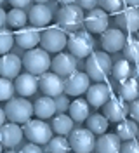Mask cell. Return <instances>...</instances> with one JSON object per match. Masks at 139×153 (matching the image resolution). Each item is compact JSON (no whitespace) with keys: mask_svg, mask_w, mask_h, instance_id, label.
I'll use <instances>...</instances> for the list:
<instances>
[{"mask_svg":"<svg viewBox=\"0 0 139 153\" xmlns=\"http://www.w3.org/2000/svg\"><path fill=\"white\" fill-rule=\"evenodd\" d=\"M122 141L115 132H104L99 136V139L96 141V148L97 153H120Z\"/></svg>","mask_w":139,"mask_h":153,"instance_id":"21","label":"cell"},{"mask_svg":"<svg viewBox=\"0 0 139 153\" xmlns=\"http://www.w3.org/2000/svg\"><path fill=\"white\" fill-rule=\"evenodd\" d=\"M28 19H30V23L35 28H44V26H47L52 21V10L49 7H45L44 4H37V5H33L30 9Z\"/></svg>","mask_w":139,"mask_h":153,"instance_id":"20","label":"cell"},{"mask_svg":"<svg viewBox=\"0 0 139 153\" xmlns=\"http://www.w3.org/2000/svg\"><path fill=\"white\" fill-rule=\"evenodd\" d=\"M83 25L89 33H103L104 30H108L110 25V16L101 9H91L89 14L83 18Z\"/></svg>","mask_w":139,"mask_h":153,"instance_id":"12","label":"cell"},{"mask_svg":"<svg viewBox=\"0 0 139 153\" xmlns=\"http://www.w3.org/2000/svg\"><path fill=\"white\" fill-rule=\"evenodd\" d=\"M66 49H70V54L75 57H87L94 52V38L87 30L73 31L66 38Z\"/></svg>","mask_w":139,"mask_h":153,"instance_id":"4","label":"cell"},{"mask_svg":"<svg viewBox=\"0 0 139 153\" xmlns=\"http://www.w3.org/2000/svg\"><path fill=\"white\" fill-rule=\"evenodd\" d=\"M54 103H56V110H59L61 113H65L66 110H68V105H70V101H68V97L66 96H57L54 97Z\"/></svg>","mask_w":139,"mask_h":153,"instance_id":"37","label":"cell"},{"mask_svg":"<svg viewBox=\"0 0 139 153\" xmlns=\"http://www.w3.org/2000/svg\"><path fill=\"white\" fill-rule=\"evenodd\" d=\"M127 101H123L122 97H115L111 94L110 99L101 106L103 108V115L106 117L108 122H113V124H118L122 120L127 118L129 115V105H125Z\"/></svg>","mask_w":139,"mask_h":153,"instance_id":"10","label":"cell"},{"mask_svg":"<svg viewBox=\"0 0 139 153\" xmlns=\"http://www.w3.org/2000/svg\"><path fill=\"white\" fill-rule=\"evenodd\" d=\"M38 87L42 89L44 96H49L54 99V97L63 94V78L52 71H45L38 78Z\"/></svg>","mask_w":139,"mask_h":153,"instance_id":"11","label":"cell"},{"mask_svg":"<svg viewBox=\"0 0 139 153\" xmlns=\"http://www.w3.org/2000/svg\"><path fill=\"white\" fill-rule=\"evenodd\" d=\"M57 23L66 31H75L83 25V10L75 4L63 5L57 12Z\"/></svg>","mask_w":139,"mask_h":153,"instance_id":"6","label":"cell"},{"mask_svg":"<svg viewBox=\"0 0 139 153\" xmlns=\"http://www.w3.org/2000/svg\"><path fill=\"white\" fill-rule=\"evenodd\" d=\"M122 4H125V5H129V7H136L139 4V0H122Z\"/></svg>","mask_w":139,"mask_h":153,"instance_id":"43","label":"cell"},{"mask_svg":"<svg viewBox=\"0 0 139 153\" xmlns=\"http://www.w3.org/2000/svg\"><path fill=\"white\" fill-rule=\"evenodd\" d=\"M120 153H139V143L136 139L123 141V144L120 146Z\"/></svg>","mask_w":139,"mask_h":153,"instance_id":"36","label":"cell"},{"mask_svg":"<svg viewBox=\"0 0 139 153\" xmlns=\"http://www.w3.org/2000/svg\"><path fill=\"white\" fill-rule=\"evenodd\" d=\"M14 91L21 97H30L38 91V78L31 73H23L18 75L14 80Z\"/></svg>","mask_w":139,"mask_h":153,"instance_id":"17","label":"cell"},{"mask_svg":"<svg viewBox=\"0 0 139 153\" xmlns=\"http://www.w3.org/2000/svg\"><path fill=\"white\" fill-rule=\"evenodd\" d=\"M77 57L71 56L70 52H57L54 59H51V70L59 76H68L77 70Z\"/></svg>","mask_w":139,"mask_h":153,"instance_id":"13","label":"cell"},{"mask_svg":"<svg viewBox=\"0 0 139 153\" xmlns=\"http://www.w3.org/2000/svg\"><path fill=\"white\" fill-rule=\"evenodd\" d=\"M91 85V78L87 73L75 70L63 80V92L66 96H73V97H80V96L89 89Z\"/></svg>","mask_w":139,"mask_h":153,"instance_id":"9","label":"cell"},{"mask_svg":"<svg viewBox=\"0 0 139 153\" xmlns=\"http://www.w3.org/2000/svg\"><path fill=\"white\" fill-rule=\"evenodd\" d=\"M4 113L5 118L12 124H25L33 115V103H30L26 97H10Z\"/></svg>","mask_w":139,"mask_h":153,"instance_id":"3","label":"cell"},{"mask_svg":"<svg viewBox=\"0 0 139 153\" xmlns=\"http://www.w3.org/2000/svg\"><path fill=\"white\" fill-rule=\"evenodd\" d=\"M118 23L125 28V31H129V33H136L138 28H139L138 7H127L125 10H122L120 18H118Z\"/></svg>","mask_w":139,"mask_h":153,"instance_id":"22","label":"cell"},{"mask_svg":"<svg viewBox=\"0 0 139 153\" xmlns=\"http://www.w3.org/2000/svg\"><path fill=\"white\" fill-rule=\"evenodd\" d=\"M117 136H118V139L120 141H130V139H136V136H138V125L134 120H122L118 122L117 125Z\"/></svg>","mask_w":139,"mask_h":153,"instance_id":"28","label":"cell"},{"mask_svg":"<svg viewBox=\"0 0 139 153\" xmlns=\"http://www.w3.org/2000/svg\"><path fill=\"white\" fill-rule=\"evenodd\" d=\"M33 113L37 115L38 118H51L56 113V103L52 97L44 96V97H38L37 101L33 103Z\"/></svg>","mask_w":139,"mask_h":153,"instance_id":"23","label":"cell"},{"mask_svg":"<svg viewBox=\"0 0 139 153\" xmlns=\"http://www.w3.org/2000/svg\"><path fill=\"white\" fill-rule=\"evenodd\" d=\"M138 94H139V85L134 76H129V78L120 82V97L123 101H134V99H138Z\"/></svg>","mask_w":139,"mask_h":153,"instance_id":"27","label":"cell"},{"mask_svg":"<svg viewBox=\"0 0 139 153\" xmlns=\"http://www.w3.org/2000/svg\"><path fill=\"white\" fill-rule=\"evenodd\" d=\"M85 122H87V129L92 134H97V136H101V134L106 132V131H108V125H110V122L106 120V117L103 113L89 115V117L85 118Z\"/></svg>","mask_w":139,"mask_h":153,"instance_id":"26","label":"cell"},{"mask_svg":"<svg viewBox=\"0 0 139 153\" xmlns=\"http://www.w3.org/2000/svg\"><path fill=\"white\" fill-rule=\"evenodd\" d=\"M14 40L23 49H35L40 44V31L35 26H23L14 33Z\"/></svg>","mask_w":139,"mask_h":153,"instance_id":"16","label":"cell"},{"mask_svg":"<svg viewBox=\"0 0 139 153\" xmlns=\"http://www.w3.org/2000/svg\"><path fill=\"white\" fill-rule=\"evenodd\" d=\"M70 150L73 153H92L96 148V134L89 129H75L70 132Z\"/></svg>","mask_w":139,"mask_h":153,"instance_id":"8","label":"cell"},{"mask_svg":"<svg viewBox=\"0 0 139 153\" xmlns=\"http://www.w3.org/2000/svg\"><path fill=\"white\" fill-rule=\"evenodd\" d=\"M2 2H4V0H0V4H2Z\"/></svg>","mask_w":139,"mask_h":153,"instance_id":"49","label":"cell"},{"mask_svg":"<svg viewBox=\"0 0 139 153\" xmlns=\"http://www.w3.org/2000/svg\"><path fill=\"white\" fill-rule=\"evenodd\" d=\"M99 9L104 10L106 14H117L122 10V0H97Z\"/></svg>","mask_w":139,"mask_h":153,"instance_id":"35","label":"cell"},{"mask_svg":"<svg viewBox=\"0 0 139 153\" xmlns=\"http://www.w3.org/2000/svg\"><path fill=\"white\" fill-rule=\"evenodd\" d=\"M19 153H42V150H40V146L35 143H28L26 146H23V150Z\"/></svg>","mask_w":139,"mask_h":153,"instance_id":"40","label":"cell"},{"mask_svg":"<svg viewBox=\"0 0 139 153\" xmlns=\"http://www.w3.org/2000/svg\"><path fill=\"white\" fill-rule=\"evenodd\" d=\"M21 57L16 56V54H4V56H0V76H5V78H9L12 80L14 76L19 75V71H21Z\"/></svg>","mask_w":139,"mask_h":153,"instance_id":"19","label":"cell"},{"mask_svg":"<svg viewBox=\"0 0 139 153\" xmlns=\"http://www.w3.org/2000/svg\"><path fill=\"white\" fill-rule=\"evenodd\" d=\"M21 139H23V131H21L19 124L9 122L0 127V144L4 148H12V146L19 144Z\"/></svg>","mask_w":139,"mask_h":153,"instance_id":"18","label":"cell"},{"mask_svg":"<svg viewBox=\"0 0 139 153\" xmlns=\"http://www.w3.org/2000/svg\"><path fill=\"white\" fill-rule=\"evenodd\" d=\"M66 38H68V35L65 33V30L51 26L44 33H40V44L45 52L57 54V52H63V49H66Z\"/></svg>","mask_w":139,"mask_h":153,"instance_id":"7","label":"cell"},{"mask_svg":"<svg viewBox=\"0 0 139 153\" xmlns=\"http://www.w3.org/2000/svg\"><path fill=\"white\" fill-rule=\"evenodd\" d=\"M47 150H49V153H68L70 143L65 136H56L47 141Z\"/></svg>","mask_w":139,"mask_h":153,"instance_id":"31","label":"cell"},{"mask_svg":"<svg viewBox=\"0 0 139 153\" xmlns=\"http://www.w3.org/2000/svg\"><path fill=\"white\" fill-rule=\"evenodd\" d=\"M37 4H45V2H49V0H35Z\"/></svg>","mask_w":139,"mask_h":153,"instance_id":"46","label":"cell"},{"mask_svg":"<svg viewBox=\"0 0 139 153\" xmlns=\"http://www.w3.org/2000/svg\"><path fill=\"white\" fill-rule=\"evenodd\" d=\"M21 65L25 66L26 73L42 75V73L51 70V56L44 49H28L26 54L21 59Z\"/></svg>","mask_w":139,"mask_h":153,"instance_id":"2","label":"cell"},{"mask_svg":"<svg viewBox=\"0 0 139 153\" xmlns=\"http://www.w3.org/2000/svg\"><path fill=\"white\" fill-rule=\"evenodd\" d=\"M9 4L16 9H21V7H28L31 4V0H9Z\"/></svg>","mask_w":139,"mask_h":153,"instance_id":"41","label":"cell"},{"mask_svg":"<svg viewBox=\"0 0 139 153\" xmlns=\"http://www.w3.org/2000/svg\"><path fill=\"white\" fill-rule=\"evenodd\" d=\"M51 129L54 131L57 136H66L73 131V120L70 118V115L66 113H59L52 118V124H51Z\"/></svg>","mask_w":139,"mask_h":153,"instance_id":"25","label":"cell"},{"mask_svg":"<svg viewBox=\"0 0 139 153\" xmlns=\"http://www.w3.org/2000/svg\"><path fill=\"white\" fill-rule=\"evenodd\" d=\"M87 94V103L89 106H94V108H101L111 96V87L104 82H96L94 85H89V89L85 91Z\"/></svg>","mask_w":139,"mask_h":153,"instance_id":"14","label":"cell"},{"mask_svg":"<svg viewBox=\"0 0 139 153\" xmlns=\"http://www.w3.org/2000/svg\"><path fill=\"white\" fill-rule=\"evenodd\" d=\"M123 52H125V59L129 63H138V59H139V40L138 38L136 37L125 38Z\"/></svg>","mask_w":139,"mask_h":153,"instance_id":"30","label":"cell"},{"mask_svg":"<svg viewBox=\"0 0 139 153\" xmlns=\"http://www.w3.org/2000/svg\"><path fill=\"white\" fill-rule=\"evenodd\" d=\"M125 44V35L118 28H108L103 31L101 37V45L106 52H118L123 49Z\"/></svg>","mask_w":139,"mask_h":153,"instance_id":"15","label":"cell"},{"mask_svg":"<svg viewBox=\"0 0 139 153\" xmlns=\"http://www.w3.org/2000/svg\"><path fill=\"white\" fill-rule=\"evenodd\" d=\"M14 94V84L12 80L0 76V101H9Z\"/></svg>","mask_w":139,"mask_h":153,"instance_id":"34","label":"cell"},{"mask_svg":"<svg viewBox=\"0 0 139 153\" xmlns=\"http://www.w3.org/2000/svg\"><path fill=\"white\" fill-rule=\"evenodd\" d=\"M4 153V152H2ZM5 153H18V152H12V150H9V152H5Z\"/></svg>","mask_w":139,"mask_h":153,"instance_id":"47","label":"cell"},{"mask_svg":"<svg viewBox=\"0 0 139 153\" xmlns=\"http://www.w3.org/2000/svg\"><path fill=\"white\" fill-rule=\"evenodd\" d=\"M57 2H59L61 5H70V4H73L75 0H57Z\"/></svg>","mask_w":139,"mask_h":153,"instance_id":"45","label":"cell"},{"mask_svg":"<svg viewBox=\"0 0 139 153\" xmlns=\"http://www.w3.org/2000/svg\"><path fill=\"white\" fill-rule=\"evenodd\" d=\"M111 71V59L108 52H96L87 56V76L94 82H104Z\"/></svg>","mask_w":139,"mask_h":153,"instance_id":"1","label":"cell"},{"mask_svg":"<svg viewBox=\"0 0 139 153\" xmlns=\"http://www.w3.org/2000/svg\"><path fill=\"white\" fill-rule=\"evenodd\" d=\"M26 21H28V16H26V12L23 9H10L7 14H5V23L9 25L10 28H23V26H26Z\"/></svg>","mask_w":139,"mask_h":153,"instance_id":"29","label":"cell"},{"mask_svg":"<svg viewBox=\"0 0 139 153\" xmlns=\"http://www.w3.org/2000/svg\"><path fill=\"white\" fill-rule=\"evenodd\" d=\"M68 153H70V152H68Z\"/></svg>","mask_w":139,"mask_h":153,"instance_id":"50","label":"cell"},{"mask_svg":"<svg viewBox=\"0 0 139 153\" xmlns=\"http://www.w3.org/2000/svg\"><path fill=\"white\" fill-rule=\"evenodd\" d=\"M23 131V136H26L30 143H35V144H47V141L52 137V129L51 125L44 122L42 118H37V120H28L23 124L21 127Z\"/></svg>","mask_w":139,"mask_h":153,"instance_id":"5","label":"cell"},{"mask_svg":"<svg viewBox=\"0 0 139 153\" xmlns=\"http://www.w3.org/2000/svg\"><path fill=\"white\" fill-rule=\"evenodd\" d=\"M78 2V7L80 9H85V10H91V9H94L96 5H97V0H77Z\"/></svg>","mask_w":139,"mask_h":153,"instance_id":"38","label":"cell"},{"mask_svg":"<svg viewBox=\"0 0 139 153\" xmlns=\"http://www.w3.org/2000/svg\"><path fill=\"white\" fill-rule=\"evenodd\" d=\"M68 110H70V118L73 122H83L89 117V103L82 97H75L68 105Z\"/></svg>","mask_w":139,"mask_h":153,"instance_id":"24","label":"cell"},{"mask_svg":"<svg viewBox=\"0 0 139 153\" xmlns=\"http://www.w3.org/2000/svg\"><path fill=\"white\" fill-rule=\"evenodd\" d=\"M4 152V146H2V144H0V153Z\"/></svg>","mask_w":139,"mask_h":153,"instance_id":"48","label":"cell"},{"mask_svg":"<svg viewBox=\"0 0 139 153\" xmlns=\"http://www.w3.org/2000/svg\"><path fill=\"white\" fill-rule=\"evenodd\" d=\"M5 14H7V12H5V10L0 7V28H2L4 25H5Z\"/></svg>","mask_w":139,"mask_h":153,"instance_id":"42","label":"cell"},{"mask_svg":"<svg viewBox=\"0 0 139 153\" xmlns=\"http://www.w3.org/2000/svg\"><path fill=\"white\" fill-rule=\"evenodd\" d=\"M12 44H14V33H12L10 30L0 28V56L10 52Z\"/></svg>","mask_w":139,"mask_h":153,"instance_id":"33","label":"cell"},{"mask_svg":"<svg viewBox=\"0 0 139 153\" xmlns=\"http://www.w3.org/2000/svg\"><path fill=\"white\" fill-rule=\"evenodd\" d=\"M110 73H113V76H115L118 82L125 80V78H129L130 73H132L129 61H127V59H120V61H117V63L111 66V71H110Z\"/></svg>","mask_w":139,"mask_h":153,"instance_id":"32","label":"cell"},{"mask_svg":"<svg viewBox=\"0 0 139 153\" xmlns=\"http://www.w3.org/2000/svg\"><path fill=\"white\" fill-rule=\"evenodd\" d=\"M5 120H7V118H5V113H4V110L0 108V127L5 124Z\"/></svg>","mask_w":139,"mask_h":153,"instance_id":"44","label":"cell"},{"mask_svg":"<svg viewBox=\"0 0 139 153\" xmlns=\"http://www.w3.org/2000/svg\"><path fill=\"white\" fill-rule=\"evenodd\" d=\"M129 113L132 115V118H134V120H139V101H138V99H134V101H130V106H129Z\"/></svg>","mask_w":139,"mask_h":153,"instance_id":"39","label":"cell"}]
</instances>
